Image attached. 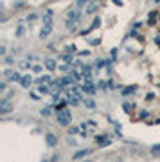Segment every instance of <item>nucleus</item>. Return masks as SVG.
<instances>
[{
	"label": "nucleus",
	"instance_id": "nucleus-1",
	"mask_svg": "<svg viewBox=\"0 0 160 162\" xmlns=\"http://www.w3.org/2000/svg\"><path fill=\"white\" fill-rule=\"evenodd\" d=\"M56 119H58V124H61V126H68L70 124V121H72V115H70V112L68 110H61V112H56Z\"/></svg>",
	"mask_w": 160,
	"mask_h": 162
},
{
	"label": "nucleus",
	"instance_id": "nucleus-2",
	"mask_svg": "<svg viewBox=\"0 0 160 162\" xmlns=\"http://www.w3.org/2000/svg\"><path fill=\"white\" fill-rule=\"evenodd\" d=\"M45 142H47L49 148H56V146H58V137H56L54 133H47V135H45Z\"/></svg>",
	"mask_w": 160,
	"mask_h": 162
},
{
	"label": "nucleus",
	"instance_id": "nucleus-3",
	"mask_svg": "<svg viewBox=\"0 0 160 162\" xmlns=\"http://www.w3.org/2000/svg\"><path fill=\"white\" fill-rule=\"evenodd\" d=\"M9 112H11V103L7 99H2V101H0V114L6 115V114H9Z\"/></svg>",
	"mask_w": 160,
	"mask_h": 162
},
{
	"label": "nucleus",
	"instance_id": "nucleus-4",
	"mask_svg": "<svg viewBox=\"0 0 160 162\" xmlns=\"http://www.w3.org/2000/svg\"><path fill=\"white\" fill-rule=\"evenodd\" d=\"M51 32H52V23H45V27L40 31V38H42V40L43 38H47Z\"/></svg>",
	"mask_w": 160,
	"mask_h": 162
},
{
	"label": "nucleus",
	"instance_id": "nucleus-5",
	"mask_svg": "<svg viewBox=\"0 0 160 162\" xmlns=\"http://www.w3.org/2000/svg\"><path fill=\"white\" fill-rule=\"evenodd\" d=\"M90 153H92V150H88V148H86V150H79L77 153H74L72 159H74V160H79V159H85L86 155H90Z\"/></svg>",
	"mask_w": 160,
	"mask_h": 162
},
{
	"label": "nucleus",
	"instance_id": "nucleus-6",
	"mask_svg": "<svg viewBox=\"0 0 160 162\" xmlns=\"http://www.w3.org/2000/svg\"><path fill=\"white\" fill-rule=\"evenodd\" d=\"M45 67H47V70L52 72V70L58 69V63H56V60H52V58H47V60H45Z\"/></svg>",
	"mask_w": 160,
	"mask_h": 162
},
{
	"label": "nucleus",
	"instance_id": "nucleus-7",
	"mask_svg": "<svg viewBox=\"0 0 160 162\" xmlns=\"http://www.w3.org/2000/svg\"><path fill=\"white\" fill-rule=\"evenodd\" d=\"M20 85L23 86V88H29V86L32 85V77H31V76H23V77H22V81H20Z\"/></svg>",
	"mask_w": 160,
	"mask_h": 162
},
{
	"label": "nucleus",
	"instance_id": "nucleus-8",
	"mask_svg": "<svg viewBox=\"0 0 160 162\" xmlns=\"http://www.w3.org/2000/svg\"><path fill=\"white\" fill-rule=\"evenodd\" d=\"M97 144H99V146H108V144H110V139H108V137H97Z\"/></svg>",
	"mask_w": 160,
	"mask_h": 162
},
{
	"label": "nucleus",
	"instance_id": "nucleus-9",
	"mask_svg": "<svg viewBox=\"0 0 160 162\" xmlns=\"http://www.w3.org/2000/svg\"><path fill=\"white\" fill-rule=\"evenodd\" d=\"M79 18V13L76 9H72V11H68V20H77Z\"/></svg>",
	"mask_w": 160,
	"mask_h": 162
},
{
	"label": "nucleus",
	"instance_id": "nucleus-10",
	"mask_svg": "<svg viewBox=\"0 0 160 162\" xmlns=\"http://www.w3.org/2000/svg\"><path fill=\"white\" fill-rule=\"evenodd\" d=\"M40 114H42L43 117H49V115H51V108H43Z\"/></svg>",
	"mask_w": 160,
	"mask_h": 162
},
{
	"label": "nucleus",
	"instance_id": "nucleus-11",
	"mask_svg": "<svg viewBox=\"0 0 160 162\" xmlns=\"http://www.w3.org/2000/svg\"><path fill=\"white\" fill-rule=\"evenodd\" d=\"M32 72L40 74V72H42V65H32Z\"/></svg>",
	"mask_w": 160,
	"mask_h": 162
},
{
	"label": "nucleus",
	"instance_id": "nucleus-12",
	"mask_svg": "<svg viewBox=\"0 0 160 162\" xmlns=\"http://www.w3.org/2000/svg\"><path fill=\"white\" fill-rule=\"evenodd\" d=\"M6 88H7L6 81H2V83H0V94H4V92H6Z\"/></svg>",
	"mask_w": 160,
	"mask_h": 162
},
{
	"label": "nucleus",
	"instance_id": "nucleus-13",
	"mask_svg": "<svg viewBox=\"0 0 160 162\" xmlns=\"http://www.w3.org/2000/svg\"><path fill=\"white\" fill-rule=\"evenodd\" d=\"M40 92H42V94H47V92H49V86H45V85H40Z\"/></svg>",
	"mask_w": 160,
	"mask_h": 162
},
{
	"label": "nucleus",
	"instance_id": "nucleus-14",
	"mask_svg": "<svg viewBox=\"0 0 160 162\" xmlns=\"http://www.w3.org/2000/svg\"><path fill=\"white\" fill-rule=\"evenodd\" d=\"M151 151H153V153H158V151H160V144H155V146H151Z\"/></svg>",
	"mask_w": 160,
	"mask_h": 162
},
{
	"label": "nucleus",
	"instance_id": "nucleus-15",
	"mask_svg": "<svg viewBox=\"0 0 160 162\" xmlns=\"http://www.w3.org/2000/svg\"><path fill=\"white\" fill-rule=\"evenodd\" d=\"M85 105L88 108H94V106H96V103H94V101H90V99H88V101H85Z\"/></svg>",
	"mask_w": 160,
	"mask_h": 162
},
{
	"label": "nucleus",
	"instance_id": "nucleus-16",
	"mask_svg": "<svg viewBox=\"0 0 160 162\" xmlns=\"http://www.w3.org/2000/svg\"><path fill=\"white\" fill-rule=\"evenodd\" d=\"M22 34H23V27L20 25V27H18V31H16V36H22Z\"/></svg>",
	"mask_w": 160,
	"mask_h": 162
},
{
	"label": "nucleus",
	"instance_id": "nucleus-17",
	"mask_svg": "<svg viewBox=\"0 0 160 162\" xmlns=\"http://www.w3.org/2000/svg\"><path fill=\"white\" fill-rule=\"evenodd\" d=\"M14 7H23V2H20V0H18V2H14Z\"/></svg>",
	"mask_w": 160,
	"mask_h": 162
},
{
	"label": "nucleus",
	"instance_id": "nucleus-18",
	"mask_svg": "<svg viewBox=\"0 0 160 162\" xmlns=\"http://www.w3.org/2000/svg\"><path fill=\"white\" fill-rule=\"evenodd\" d=\"M0 54H2V56L6 54V45H0Z\"/></svg>",
	"mask_w": 160,
	"mask_h": 162
},
{
	"label": "nucleus",
	"instance_id": "nucleus-19",
	"mask_svg": "<svg viewBox=\"0 0 160 162\" xmlns=\"http://www.w3.org/2000/svg\"><path fill=\"white\" fill-rule=\"evenodd\" d=\"M27 20H29V22H32V20H36V15H29V16H27Z\"/></svg>",
	"mask_w": 160,
	"mask_h": 162
},
{
	"label": "nucleus",
	"instance_id": "nucleus-20",
	"mask_svg": "<svg viewBox=\"0 0 160 162\" xmlns=\"http://www.w3.org/2000/svg\"><path fill=\"white\" fill-rule=\"evenodd\" d=\"M29 67H31V65L27 63V61H25V63H22V65H20V69H29Z\"/></svg>",
	"mask_w": 160,
	"mask_h": 162
},
{
	"label": "nucleus",
	"instance_id": "nucleus-21",
	"mask_svg": "<svg viewBox=\"0 0 160 162\" xmlns=\"http://www.w3.org/2000/svg\"><path fill=\"white\" fill-rule=\"evenodd\" d=\"M31 97H32V99H34V101H38V99H40V96H38V94H34V92H32V94H31Z\"/></svg>",
	"mask_w": 160,
	"mask_h": 162
},
{
	"label": "nucleus",
	"instance_id": "nucleus-22",
	"mask_svg": "<svg viewBox=\"0 0 160 162\" xmlns=\"http://www.w3.org/2000/svg\"><path fill=\"white\" fill-rule=\"evenodd\" d=\"M68 133L72 135V133H77V128H68Z\"/></svg>",
	"mask_w": 160,
	"mask_h": 162
},
{
	"label": "nucleus",
	"instance_id": "nucleus-23",
	"mask_svg": "<svg viewBox=\"0 0 160 162\" xmlns=\"http://www.w3.org/2000/svg\"><path fill=\"white\" fill-rule=\"evenodd\" d=\"M88 0H77V6H85Z\"/></svg>",
	"mask_w": 160,
	"mask_h": 162
},
{
	"label": "nucleus",
	"instance_id": "nucleus-24",
	"mask_svg": "<svg viewBox=\"0 0 160 162\" xmlns=\"http://www.w3.org/2000/svg\"><path fill=\"white\" fill-rule=\"evenodd\" d=\"M42 162H49V160H47V159H43V160H42Z\"/></svg>",
	"mask_w": 160,
	"mask_h": 162
},
{
	"label": "nucleus",
	"instance_id": "nucleus-25",
	"mask_svg": "<svg viewBox=\"0 0 160 162\" xmlns=\"http://www.w3.org/2000/svg\"><path fill=\"white\" fill-rule=\"evenodd\" d=\"M85 162H92V160H85Z\"/></svg>",
	"mask_w": 160,
	"mask_h": 162
},
{
	"label": "nucleus",
	"instance_id": "nucleus-26",
	"mask_svg": "<svg viewBox=\"0 0 160 162\" xmlns=\"http://www.w3.org/2000/svg\"><path fill=\"white\" fill-rule=\"evenodd\" d=\"M158 20H160V15H158Z\"/></svg>",
	"mask_w": 160,
	"mask_h": 162
}]
</instances>
